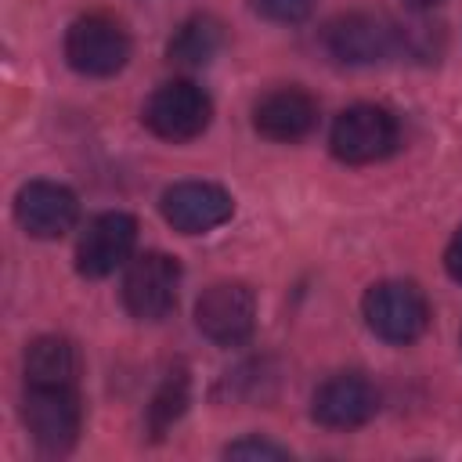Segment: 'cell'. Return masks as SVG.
<instances>
[{"label":"cell","mask_w":462,"mask_h":462,"mask_svg":"<svg viewBox=\"0 0 462 462\" xmlns=\"http://www.w3.org/2000/svg\"><path fill=\"white\" fill-rule=\"evenodd\" d=\"M365 325L386 343H411L430 325V303L415 282H375L361 300Z\"/></svg>","instance_id":"1"},{"label":"cell","mask_w":462,"mask_h":462,"mask_svg":"<svg viewBox=\"0 0 462 462\" xmlns=\"http://www.w3.org/2000/svg\"><path fill=\"white\" fill-rule=\"evenodd\" d=\"M328 144L339 162H379L397 148V119L383 105H350L336 116Z\"/></svg>","instance_id":"2"},{"label":"cell","mask_w":462,"mask_h":462,"mask_svg":"<svg viewBox=\"0 0 462 462\" xmlns=\"http://www.w3.org/2000/svg\"><path fill=\"white\" fill-rule=\"evenodd\" d=\"M22 422L29 430V437L36 440V448L61 455L76 444L79 437V422H83V408L72 386H25L22 397Z\"/></svg>","instance_id":"3"},{"label":"cell","mask_w":462,"mask_h":462,"mask_svg":"<svg viewBox=\"0 0 462 462\" xmlns=\"http://www.w3.org/2000/svg\"><path fill=\"white\" fill-rule=\"evenodd\" d=\"M213 105L206 97L202 87H195L191 79H170L162 87L152 90V97L144 101V126L162 137V141H191L209 126Z\"/></svg>","instance_id":"4"},{"label":"cell","mask_w":462,"mask_h":462,"mask_svg":"<svg viewBox=\"0 0 462 462\" xmlns=\"http://www.w3.org/2000/svg\"><path fill=\"white\" fill-rule=\"evenodd\" d=\"M65 58L83 76H116L130 58V36L108 14H83L65 32Z\"/></svg>","instance_id":"5"},{"label":"cell","mask_w":462,"mask_h":462,"mask_svg":"<svg viewBox=\"0 0 462 462\" xmlns=\"http://www.w3.org/2000/svg\"><path fill=\"white\" fill-rule=\"evenodd\" d=\"M180 263L166 253H141L123 274V307L137 321H162L177 307Z\"/></svg>","instance_id":"6"},{"label":"cell","mask_w":462,"mask_h":462,"mask_svg":"<svg viewBox=\"0 0 462 462\" xmlns=\"http://www.w3.org/2000/svg\"><path fill=\"white\" fill-rule=\"evenodd\" d=\"M195 325L220 346H238L256 328V296L242 282H217L195 303Z\"/></svg>","instance_id":"7"},{"label":"cell","mask_w":462,"mask_h":462,"mask_svg":"<svg viewBox=\"0 0 462 462\" xmlns=\"http://www.w3.org/2000/svg\"><path fill=\"white\" fill-rule=\"evenodd\" d=\"M159 209L166 224L180 235H206L231 220V195L213 180H180L162 191Z\"/></svg>","instance_id":"8"},{"label":"cell","mask_w":462,"mask_h":462,"mask_svg":"<svg viewBox=\"0 0 462 462\" xmlns=\"http://www.w3.org/2000/svg\"><path fill=\"white\" fill-rule=\"evenodd\" d=\"M137 245V220L130 213H97L76 245V271L83 278H108L130 260Z\"/></svg>","instance_id":"9"},{"label":"cell","mask_w":462,"mask_h":462,"mask_svg":"<svg viewBox=\"0 0 462 462\" xmlns=\"http://www.w3.org/2000/svg\"><path fill=\"white\" fill-rule=\"evenodd\" d=\"M14 217L32 238H61L79 220V199L58 180H29L14 195Z\"/></svg>","instance_id":"10"},{"label":"cell","mask_w":462,"mask_h":462,"mask_svg":"<svg viewBox=\"0 0 462 462\" xmlns=\"http://www.w3.org/2000/svg\"><path fill=\"white\" fill-rule=\"evenodd\" d=\"M375 408H379V390L365 375H357V372L328 375L314 390V401H310V415L325 430H354V426H365L375 415Z\"/></svg>","instance_id":"11"},{"label":"cell","mask_w":462,"mask_h":462,"mask_svg":"<svg viewBox=\"0 0 462 462\" xmlns=\"http://www.w3.org/2000/svg\"><path fill=\"white\" fill-rule=\"evenodd\" d=\"M314 123H318V101L300 87L267 90L253 108L256 134L267 141H282V144L307 137L314 130Z\"/></svg>","instance_id":"12"},{"label":"cell","mask_w":462,"mask_h":462,"mask_svg":"<svg viewBox=\"0 0 462 462\" xmlns=\"http://www.w3.org/2000/svg\"><path fill=\"white\" fill-rule=\"evenodd\" d=\"M325 47L332 58H339L346 65H372L393 51V29L383 18L365 14V11L339 14L325 29Z\"/></svg>","instance_id":"13"},{"label":"cell","mask_w":462,"mask_h":462,"mask_svg":"<svg viewBox=\"0 0 462 462\" xmlns=\"http://www.w3.org/2000/svg\"><path fill=\"white\" fill-rule=\"evenodd\" d=\"M25 386H76L79 354L65 336H36L25 346Z\"/></svg>","instance_id":"14"},{"label":"cell","mask_w":462,"mask_h":462,"mask_svg":"<svg viewBox=\"0 0 462 462\" xmlns=\"http://www.w3.org/2000/svg\"><path fill=\"white\" fill-rule=\"evenodd\" d=\"M224 36H220V22L209 18V14H195L188 18L173 40H170V58L180 61V65H206L217 51H220Z\"/></svg>","instance_id":"15"},{"label":"cell","mask_w":462,"mask_h":462,"mask_svg":"<svg viewBox=\"0 0 462 462\" xmlns=\"http://www.w3.org/2000/svg\"><path fill=\"white\" fill-rule=\"evenodd\" d=\"M184 404H188V375L177 368L162 379V386L155 390V397L148 404V433L155 440L166 437V430L184 415Z\"/></svg>","instance_id":"16"},{"label":"cell","mask_w":462,"mask_h":462,"mask_svg":"<svg viewBox=\"0 0 462 462\" xmlns=\"http://www.w3.org/2000/svg\"><path fill=\"white\" fill-rule=\"evenodd\" d=\"M253 7L271 22H303L314 11V0H253Z\"/></svg>","instance_id":"17"},{"label":"cell","mask_w":462,"mask_h":462,"mask_svg":"<svg viewBox=\"0 0 462 462\" xmlns=\"http://www.w3.org/2000/svg\"><path fill=\"white\" fill-rule=\"evenodd\" d=\"M227 458H289V448H278L271 440H256V437H245V440H235L224 448Z\"/></svg>","instance_id":"18"},{"label":"cell","mask_w":462,"mask_h":462,"mask_svg":"<svg viewBox=\"0 0 462 462\" xmlns=\"http://www.w3.org/2000/svg\"><path fill=\"white\" fill-rule=\"evenodd\" d=\"M444 267H448V274H451L455 282H462V227L451 235V242H448V249H444Z\"/></svg>","instance_id":"19"},{"label":"cell","mask_w":462,"mask_h":462,"mask_svg":"<svg viewBox=\"0 0 462 462\" xmlns=\"http://www.w3.org/2000/svg\"><path fill=\"white\" fill-rule=\"evenodd\" d=\"M408 4H415V7H433V4H440V0H408Z\"/></svg>","instance_id":"20"}]
</instances>
